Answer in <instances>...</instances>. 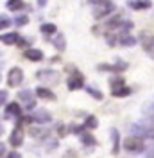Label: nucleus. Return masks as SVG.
<instances>
[{
  "instance_id": "obj_1",
  "label": "nucleus",
  "mask_w": 154,
  "mask_h": 158,
  "mask_svg": "<svg viewBox=\"0 0 154 158\" xmlns=\"http://www.w3.org/2000/svg\"><path fill=\"white\" fill-rule=\"evenodd\" d=\"M90 4L93 6V16L99 20L115 11V4L111 0H90Z\"/></svg>"
},
{
  "instance_id": "obj_2",
  "label": "nucleus",
  "mask_w": 154,
  "mask_h": 158,
  "mask_svg": "<svg viewBox=\"0 0 154 158\" xmlns=\"http://www.w3.org/2000/svg\"><path fill=\"white\" fill-rule=\"evenodd\" d=\"M124 148L127 151H131V153H142V149H144V138L142 137H129L124 140Z\"/></svg>"
},
{
  "instance_id": "obj_3",
  "label": "nucleus",
  "mask_w": 154,
  "mask_h": 158,
  "mask_svg": "<svg viewBox=\"0 0 154 158\" xmlns=\"http://www.w3.org/2000/svg\"><path fill=\"white\" fill-rule=\"evenodd\" d=\"M131 133L133 135H136V137H151L154 133V128L151 126V124H140V122H136V124H133L131 126Z\"/></svg>"
},
{
  "instance_id": "obj_4",
  "label": "nucleus",
  "mask_w": 154,
  "mask_h": 158,
  "mask_svg": "<svg viewBox=\"0 0 154 158\" xmlns=\"http://www.w3.org/2000/svg\"><path fill=\"white\" fill-rule=\"evenodd\" d=\"M111 94L115 97H124V95L129 94V88L124 85L122 79H115V81H111Z\"/></svg>"
},
{
  "instance_id": "obj_5",
  "label": "nucleus",
  "mask_w": 154,
  "mask_h": 158,
  "mask_svg": "<svg viewBox=\"0 0 154 158\" xmlns=\"http://www.w3.org/2000/svg\"><path fill=\"white\" fill-rule=\"evenodd\" d=\"M22 81H23V72H22V69H18V67L11 69L9 74H7V83H9L11 86H18Z\"/></svg>"
},
{
  "instance_id": "obj_6",
  "label": "nucleus",
  "mask_w": 154,
  "mask_h": 158,
  "mask_svg": "<svg viewBox=\"0 0 154 158\" xmlns=\"http://www.w3.org/2000/svg\"><path fill=\"white\" fill-rule=\"evenodd\" d=\"M18 97H20V101L25 104V108H29V110L34 108V102H36V101H34V95H32L30 90H22L18 94Z\"/></svg>"
},
{
  "instance_id": "obj_7",
  "label": "nucleus",
  "mask_w": 154,
  "mask_h": 158,
  "mask_svg": "<svg viewBox=\"0 0 154 158\" xmlns=\"http://www.w3.org/2000/svg\"><path fill=\"white\" fill-rule=\"evenodd\" d=\"M84 86V79H83V76L79 74V72H74V76L68 79V88L70 90H79Z\"/></svg>"
},
{
  "instance_id": "obj_8",
  "label": "nucleus",
  "mask_w": 154,
  "mask_h": 158,
  "mask_svg": "<svg viewBox=\"0 0 154 158\" xmlns=\"http://www.w3.org/2000/svg\"><path fill=\"white\" fill-rule=\"evenodd\" d=\"M9 140H11V146H13V148H18V146H22V142H23V131H22V128H20V126L13 129Z\"/></svg>"
},
{
  "instance_id": "obj_9",
  "label": "nucleus",
  "mask_w": 154,
  "mask_h": 158,
  "mask_svg": "<svg viewBox=\"0 0 154 158\" xmlns=\"http://www.w3.org/2000/svg\"><path fill=\"white\" fill-rule=\"evenodd\" d=\"M50 113H48L47 110H38V111H32V120H36L39 124H47L50 122Z\"/></svg>"
},
{
  "instance_id": "obj_10",
  "label": "nucleus",
  "mask_w": 154,
  "mask_h": 158,
  "mask_svg": "<svg viewBox=\"0 0 154 158\" xmlns=\"http://www.w3.org/2000/svg\"><path fill=\"white\" fill-rule=\"evenodd\" d=\"M38 77L41 79V81H47V83H48V81H50V83H56L59 76L54 72V70H39Z\"/></svg>"
},
{
  "instance_id": "obj_11",
  "label": "nucleus",
  "mask_w": 154,
  "mask_h": 158,
  "mask_svg": "<svg viewBox=\"0 0 154 158\" xmlns=\"http://www.w3.org/2000/svg\"><path fill=\"white\" fill-rule=\"evenodd\" d=\"M20 113H22V108H20L18 102H11V104H7V108H6V117L7 118L18 117Z\"/></svg>"
},
{
  "instance_id": "obj_12",
  "label": "nucleus",
  "mask_w": 154,
  "mask_h": 158,
  "mask_svg": "<svg viewBox=\"0 0 154 158\" xmlns=\"http://www.w3.org/2000/svg\"><path fill=\"white\" fill-rule=\"evenodd\" d=\"M152 4H151V0H131L129 2V7H133L136 11H142V9H149Z\"/></svg>"
},
{
  "instance_id": "obj_13",
  "label": "nucleus",
  "mask_w": 154,
  "mask_h": 158,
  "mask_svg": "<svg viewBox=\"0 0 154 158\" xmlns=\"http://www.w3.org/2000/svg\"><path fill=\"white\" fill-rule=\"evenodd\" d=\"M118 43L120 45H124V47H133V45H136V38H133V36H129V34H125V32H122L120 36H118Z\"/></svg>"
},
{
  "instance_id": "obj_14",
  "label": "nucleus",
  "mask_w": 154,
  "mask_h": 158,
  "mask_svg": "<svg viewBox=\"0 0 154 158\" xmlns=\"http://www.w3.org/2000/svg\"><path fill=\"white\" fill-rule=\"evenodd\" d=\"M25 58L30 59V61H41L43 59V52L41 50H36V49H30L25 52Z\"/></svg>"
},
{
  "instance_id": "obj_15",
  "label": "nucleus",
  "mask_w": 154,
  "mask_h": 158,
  "mask_svg": "<svg viewBox=\"0 0 154 158\" xmlns=\"http://www.w3.org/2000/svg\"><path fill=\"white\" fill-rule=\"evenodd\" d=\"M0 40H2L6 45H13V43H18L20 41V36L18 34H14V32H9V34H4Z\"/></svg>"
},
{
  "instance_id": "obj_16",
  "label": "nucleus",
  "mask_w": 154,
  "mask_h": 158,
  "mask_svg": "<svg viewBox=\"0 0 154 158\" xmlns=\"http://www.w3.org/2000/svg\"><path fill=\"white\" fill-rule=\"evenodd\" d=\"M52 43H54V47L58 50H65V47H67V41H65V36L63 34H58L56 38L52 40Z\"/></svg>"
},
{
  "instance_id": "obj_17",
  "label": "nucleus",
  "mask_w": 154,
  "mask_h": 158,
  "mask_svg": "<svg viewBox=\"0 0 154 158\" xmlns=\"http://www.w3.org/2000/svg\"><path fill=\"white\" fill-rule=\"evenodd\" d=\"M36 95H38V97H43V99H50V101L54 99V94H52L50 90H47V88H41V86H39V88L36 90Z\"/></svg>"
},
{
  "instance_id": "obj_18",
  "label": "nucleus",
  "mask_w": 154,
  "mask_h": 158,
  "mask_svg": "<svg viewBox=\"0 0 154 158\" xmlns=\"http://www.w3.org/2000/svg\"><path fill=\"white\" fill-rule=\"evenodd\" d=\"M23 7V2L22 0H9L7 2V9L9 11H20Z\"/></svg>"
},
{
  "instance_id": "obj_19",
  "label": "nucleus",
  "mask_w": 154,
  "mask_h": 158,
  "mask_svg": "<svg viewBox=\"0 0 154 158\" xmlns=\"http://www.w3.org/2000/svg\"><path fill=\"white\" fill-rule=\"evenodd\" d=\"M30 135L36 138H43L48 135V129H43V128H32L30 129Z\"/></svg>"
},
{
  "instance_id": "obj_20",
  "label": "nucleus",
  "mask_w": 154,
  "mask_h": 158,
  "mask_svg": "<svg viewBox=\"0 0 154 158\" xmlns=\"http://www.w3.org/2000/svg\"><path fill=\"white\" fill-rule=\"evenodd\" d=\"M41 32H43V34H54V32H56V25H52V23H43V25H41Z\"/></svg>"
},
{
  "instance_id": "obj_21",
  "label": "nucleus",
  "mask_w": 154,
  "mask_h": 158,
  "mask_svg": "<svg viewBox=\"0 0 154 158\" xmlns=\"http://www.w3.org/2000/svg\"><path fill=\"white\" fill-rule=\"evenodd\" d=\"M81 140H83L84 146H93V144H95V138L91 137V135H88V133H83V135H81Z\"/></svg>"
},
{
  "instance_id": "obj_22",
  "label": "nucleus",
  "mask_w": 154,
  "mask_h": 158,
  "mask_svg": "<svg viewBox=\"0 0 154 158\" xmlns=\"http://www.w3.org/2000/svg\"><path fill=\"white\" fill-rule=\"evenodd\" d=\"M111 137H113V153H118V131L111 129Z\"/></svg>"
},
{
  "instance_id": "obj_23",
  "label": "nucleus",
  "mask_w": 154,
  "mask_h": 158,
  "mask_svg": "<svg viewBox=\"0 0 154 158\" xmlns=\"http://www.w3.org/2000/svg\"><path fill=\"white\" fill-rule=\"evenodd\" d=\"M9 25H11V20L7 18V16H4V15H2V16H0V31H2V29H7Z\"/></svg>"
},
{
  "instance_id": "obj_24",
  "label": "nucleus",
  "mask_w": 154,
  "mask_h": 158,
  "mask_svg": "<svg viewBox=\"0 0 154 158\" xmlns=\"http://www.w3.org/2000/svg\"><path fill=\"white\" fill-rule=\"evenodd\" d=\"M145 115L154 122V104H147V106H145Z\"/></svg>"
},
{
  "instance_id": "obj_25",
  "label": "nucleus",
  "mask_w": 154,
  "mask_h": 158,
  "mask_svg": "<svg viewBox=\"0 0 154 158\" xmlns=\"http://www.w3.org/2000/svg\"><path fill=\"white\" fill-rule=\"evenodd\" d=\"M84 126H86V128H90V129L97 128V118L95 117H88L86 122H84Z\"/></svg>"
},
{
  "instance_id": "obj_26",
  "label": "nucleus",
  "mask_w": 154,
  "mask_h": 158,
  "mask_svg": "<svg viewBox=\"0 0 154 158\" xmlns=\"http://www.w3.org/2000/svg\"><path fill=\"white\" fill-rule=\"evenodd\" d=\"M27 22H29V18H27L25 15H22V16H16V20H14V23H16V25H25Z\"/></svg>"
},
{
  "instance_id": "obj_27",
  "label": "nucleus",
  "mask_w": 154,
  "mask_h": 158,
  "mask_svg": "<svg viewBox=\"0 0 154 158\" xmlns=\"http://www.w3.org/2000/svg\"><path fill=\"white\" fill-rule=\"evenodd\" d=\"M86 90H88V92H90V94H91L95 99H102V94H100V92H97V90H93V88H86Z\"/></svg>"
},
{
  "instance_id": "obj_28",
  "label": "nucleus",
  "mask_w": 154,
  "mask_h": 158,
  "mask_svg": "<svg viewBox=\"0 0 154 158\" xmlns=\"http://www.w3.org/2000/svg\"><path fill=\"white\" fill-rule=\"evenodd\" d=\"M6 99H7V92L6 90H0V104H4Z\"/></svg>"
},
{
  "instance_id": "obj_29",
  "label": "nucleus",
  "mask_w": 154,
  "mask_h": 158,
  "mask_svg": "<svg viewBox=\"0 0 154 158\" xmlns=\"http://www.w3.org/2000/svg\"><path fill=\"white\" fill-rule=\"evenodd\" d=\"M4 155H6V146L0 142V156H4Z\"/></svg>"
},
{
  "instance_id": "obj_30",
  "label": "nucleus",
  "mask_w": 154,
  "mask_h": 158,
  "mask_svg": "<svg viewBox=\"0 0 154 158\" xmlns=\"http://www.w3.org/2000/svg\"><path fill=\"white\" fill-rule=\"evenodd\" d=\"M7 158H22V156H20L18 153H11V155H9Z\"/></svg>"
},
{
  "instance_id": "obj_31",
  "label": "nucleus",
  "mask_w": 154,
  "mask_h": 158,
  "mask_svg": "<svg viewBox=\"0 0 154 158\" xmlns=\"http://www.w3.org/2000/svg\"><path fill=\"white\" fill-rule=\"evenodd\" d=\"M38 4H39V6H45V4H47V0H38Z\"/></svg>"
},
{
  "instance_id": "obj_32",
  "label": "nucleus",
  "mask_w": 154,
  "mask_h": 158,
  "mask_svg": "<svg viewBox=\"0 0 154 158\" xmlns=\"http://www.w3.org/2000/svg\"><path fill=\"white\" fill-rule=\"evenodd\" d=\"M149 52H151V58L154 59V50H149Z\"/></svg>"
},
{
  "instance_id": "obj_33",
  "label": "nucleus",
  "mask_w": 154,
  "mask_h": 158,
  "mask_svg": "<svg viewBox=\"0 0 154 158\" xmlns=\"http://www.w3.org/2000/svg\"><path fill=\"white\" fill-rule=\"evenodd\" d=\"M0 133H2V128H0Z\"/></svg>"
}]
</instances>
